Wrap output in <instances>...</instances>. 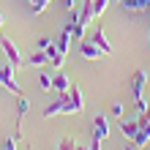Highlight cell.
I'll return each mask as SVG.
<instances>
[{"label": "cell", "mask_w": 150, "mask_h": 150, "mask_svg": "<svg viewBox=\"0 0 150 150\" xmlns=\"http://www.w3.org/2000/svg\"><path fill=\"white\" fill-rule=\"evenodd\" d=\"M0 87H6V90L14 93V96L22 93V85L14 79V66L11 63H0Z\"/></svg>", "instance_id": "obj_1"}, {"label": "cell", "mask_w": 150, "mask_h": 150, "mask_svg": "<svg viewBox=\"0 0 150 150\" xmlns=\"http://www.w3.org/2000/svg\"><path fill=\"white\" fill-rule=\"evenodd\" d=\"M0 47H3V52H6V57H8V63H11L14 68H19V66H25V57H22V52H19V47L8 38V36H0Z\"/></svg>", "instance_id": "obj_2"}, {"label": "cell", "mask_w": 150, "mask_h": 150, "mask_svg": "<svg viewBox=\"0 0 150 150\" xmlns=\"http://www.w3.org/2000/svg\"><path fill=\"white\" fill-rule=\"evenodd\" d=\"M82 109H85V96H82V87L74 82L71 90H68V107H66V115H79Z\"/></svg>", "instance_id": "obj_3"}, {"label": "cell", "mask_w": 150, "mask_h": 150, "mask_svg": "<svg viewBox=\"0 0 150 150\" xmlns=\"http://www.w3.org/2000/svg\"><path fill=\"white\" fill-rule=\"evenodd\" d=\"M71 85H74V79L68 76L66 71H60V74H55V76H52V90H55L57 96L68 93V90H71Z\"/></svg>", "instance_id": "obj_4"}, {"label": "cell", "mask_w": 150, "mask_h": 150, "mask_svg": "<svg viewBox=\"0 0 150 150\" xmlns=\"http://www.w3.org/2000/svg\"><path fill=\"white\" fill-rule=\"evenodd\" d=\"M66 107H68V93H63V96H60L57 101L47 104V107H44V117H55V115L66 112Z\"/></svg>", "instance_id": "obj_5"}, {"label": "cell", "mask_w": 150, "mask_h": 150, "mask_svg": "<svg viewBox=\"0 0 150 150\" xmlns=\"http://www.w3.org/2000/svg\"><path fill=\"white\" fill-rule=\"evenodd\" d=\"M145 82H147V71H142V68H139V71L131 76V90H134V101H137V98H142Z\"/></svg>", "instance_id": "obj_6"}, {"label": "cell", "mask_w": 150, "mask_h": 150, "mask_svg": "<svg viewBox=\"0 0 150 150\" xmlns=\"http://www.w3.org/2000/svg\"><path fill=\"white\" fill-rule=\"evenodd\" d=\"M79 49H82V57H85V60H98V57L104 55V52H101L98 47H96V44H93L90 38H82V44H79Z\"/></svg>", "instance_id": "obj_7"}, {"label": "cell", "mask_w": 150, "mask_h": 150, "mask_svg": "<svg viewBox=\"0 0 150 150\" xmlns=\"http://www.w3.org/2000/svg\"><path fill=\"white\" fill-rule=\"evenodd\" d=\"M90 41L96 44V47H98L101 52H104V55H112V44L107 41V33H104L101 28H96V33H93V36H90Z\"/></svg>", "instance_id": "obj_8"}, {"label": "cell", "mask_w": 150, "mask_h": 150, "mask_svg": "<svg viewBox=\"0 0 150 150\" xmlns=\"http://www.w3.org/2000/svg\"><path fill=\"white\" fill-rule=\"evenodd\" d=\"M117 128L123 131V137H126L128 142H134V137H137V131H139L137 117H134V120H120V123H117Z\"/></svg>", "instance_id": "obj_9"}, {"label": "cell", "mask_w": 150, "mask_h": 150, "mask_svg": "<svg viewBox=\"0 0 150 150\" xmlns=\"http://www.w3.org/2000/svg\"><path fill=\"white\" fill-rule=\"evenodd\" d=\"M93 131H96V134H98V137H104V139H107L109 137V120L107 117H104V115H96V120H93Z\"/></svg>", "instance_id": "obj_10"}, {"label": "cell", "mask_w": 150, "mask_h": 150, "mask_svg": "<svg viewBox=\"0 0 150 150\" xmlns=\"http://www.w3.org/2000/svg\"><path fill=\"white\" fill-rule=\"evenodd\" d=\"M71 38H74V33H71V28H66L63 33H60V36H57V49L60 52H63V55H68V49H71Z\"/></svg>", "instance_id": "obj_11"}, {"label": "cell", "mask_w": 150, "mask_h": 150, "mask_svg": "<svg viewBox=\"0 0 150 150\" xmlns=\"http://www.w3.org/2000/svg\"><path fill=\"white\" fill-rule=\"evenodd\" d=\"M49 63V55H47V49H38V52H33L30 55V60H25V66H47Z\"/></svg>", "instance_id": "obj_12"}, {"label": "cell", "mask_w": 150, "mask_h": 150, "mask_svg": "<svg viewBox=\"0 0 150 150\" xmlns=\"http://www.w3.org/2000/svg\"><path fill=\"white\" fill-rule=\"evenodd\" d=\"M16 112H19V117H25V115L30 112V98H28L25 93L16 96Z\"/></svg>", "instance_id": "obj_13"}, {"label": "cell", "mask_w": 150, "mask_h": 150, "mask_svg": "<svg viewBox=\"0 0 150 150\" xmlns=\"http://www.w3.org/2000/svg\"><path fill=\"white\" fill-rule=\"evenodd\" d=\"M112 3V0H93V14L96 16H101L104 11H107V6Z\"/></svg>", "instance_id": "obj_14"}, {"label": "cell", "mask_w": 150, "mask_h": 150, "mask_svg": "<svg viewBox=\"0 0 150 150\" xmlns=\"http://www.w3.org/2000/svg\"><path fill=\"white\" fill-rule=\"evenodd\" d=\"M49 3H52V0H36V3H33V14H44V11H47V8H49Z\"/></svg>", "instance_id": "obj_15"}, {"label": "cell", "mask_w": 150, "mask_h": 150, "mask_svg": "<svg viewBox=\"0 0 150 150\" xmlns=\"http://www.w3.org/2000/svg\"><path fill=\"white\" fill-rule=\"evenodd\" d=\"M38 87H41V90H52V76L49 74H41L38 76Z\"/></svg>", "instance_id": "obj_16"}, {"label": "cell", "mask_w": 150, "mask_h": 150, "mask_svg": "<svg viewBox=\"0 0 150 150\" xmlns=\"http://www.w3.org/2000/svg\"><path fill=\"white\" fill-rule=\"evenodd\" d=\"M60 150H76V139H74V137H63V142H60Z\"/></svg>", "instance_id": "obj_17"}, {"label": "cell", "mask_w": 150, "mask_h": 150, "mask_svg": "<svg viewBox=\"0 0 150 150\" xmlns=\"http://www.w3.org/2000/svg\"><path fill=\"white\" fill-rule=\"evenodd\" d=\"M123 3V8H128V11H142L139 8V0H120Z\"/></svg>", "instance_id": "obj_18"}, {"label": "cell", "mask_w": 150, "mask_h": 150, "mask_svg": "<svg viewBox=\"0 0 150 150\" xmlns=\"http://www.w3.org/2000/svg\"><path fill=\"white\" fill-rule=\"evenodd\" d=\"M101 139H104V137H98V134L93 131V142H90V147H87V150H101Z\"/></svg>", "instance_id": "obj_19"}, {"label": "cell", "mask_w": 150, "mask_h": 150, "mask_svg": "<svg viewBox=\"0 0 150 150\" xmlns=\"http://www.w3.org/2000/svg\"><path fill=\"white\" fill-rule=\"evenodd\" d=\"M112 115H115V117H120V115H123V104H120V101L112 104Z\"/></svg>", "instance_id": "obj_20"}, {"label": "cell", "mask_w": 150, "mask_h": 150, "mask_svg": "<svg viewBox=\"0 0 150 150\" xmlns=\"http://www.w3.org/2000/svg\"><path fill=\"white\" fill-rule=\"evenodd\" d=\"M49 44H52V38H49V36H41V38H38V49H47Z\"/></svg>", "instance_id": "obj_21"}, {"label": "cell", "mask_w": 150, "mask_h": 150, "mask_svg": "<svg viewBox=\"0 0 150 150\" xmlns=\"http://www.w3.org/2000/svg\"><path fill=\"white\" fill-rule=\"evenodd\" d=\"M3 150H16V139H6V142H3Z\"/></svg>", "instance_id": "obj_22"}, {"label": "cell", "mask_w": 150, "mask_h": 150, "mask_svg": "<svg viewBox=\"0 0 150 150\" xmlns=\"http://www.w3.org/2000/svg\"><path fill=\"white\" fill-rule=\"evenodd\" d=\"M63 8H66V11H74V8H76V0H63Z\"/></svg>", "instance_id": "obj_23"}, {"label": "cell", "mask_w": 150, "mask_h": 150, "mask_svg": "<svg viewBox=\"0 0 150 150\" xmlns=\"http://www.w3.org/2000/svg\"><path fill=\"white\" fill-rule=\"evenodd\" d=\"M139 8H142V11H150V0H139Z\"/></svg>", "instance_id": "obj_24"}, {"label": "cell", "mask_w": 150, "mask_h": 150, "mask_svg": "<svg viewBox=\"0 0 150 150\" xmlns=\"http://www.w3.org/2000/svg\"><path fill=\"white\" fill-rule=\"evenodd\" d=\"M123 150H137V145H134V142H128V145L123 147Z\"/></svg>", "instance_id": "obj_25"}, {"label": "cell", "mask_w": 150, "mask_h": 150, "mask_svg": "<svg viewBox=\"0 0 150 150\" xmlns=\"http://www.w3.org/2000/svg\"><path fill=\"white\" fill-rule=\"evenodd\" d=\"M76 150H87V147H82V145H76Z\"/></svg>", "instance_id": "obj_26"}, {"label": "cell", "mask_w": 150, "mask_h": 150, "mask_svg": "<svg viewBox=\"0 0 150 150\" xmlns=\"http://www.w3.org/2000/svg\"><path fill=\"white\" fill-rule=\"evenodd\" d=\"M0 28H3V14H0Z\"/></svg>", "instance_id": "obj_27"}]
</instances>
